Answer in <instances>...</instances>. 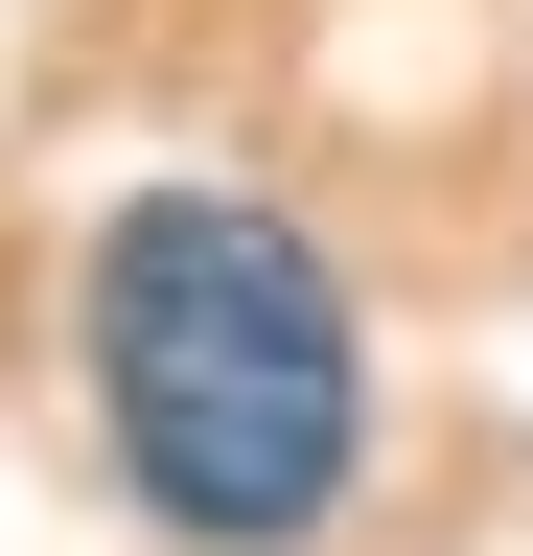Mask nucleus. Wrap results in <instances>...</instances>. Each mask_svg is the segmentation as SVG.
Instances as JSON below:
<instances>
[{
    "instance_id": "nucleus-1",
    "label": "nucleus",
    "mask_w": 533,
    "mask_h": 556,
    "mask_svg": "<svg viewBox=\"0 0 533 556\" xmlns=\"http://www.w3.org/2000/svg\"><path fill=\"white\" fill-rule=\"evenodd\" d=\"M93 441L186 556H302L371 464V325L302 208L140 186L93 232Z\"/></svg>"
}]
</instances>
